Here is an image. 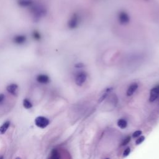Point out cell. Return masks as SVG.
I'll list each match as a JSON object with an SVG mask.
<instances>
[{"label": "cell", "instance_id": "d6986e66", "mask_svg": "<svg viewBox=\"0 0 159 159\" xmlns=\"http://www.w3.org/2000/svg\"><path fill=\"white\" fill-rule=\"evenodd\" d=\"M142 132L141 131H136V132L133 133L132 137H134V138H136V137H138L139 136L142 134Z\"/></svg>", "mask_w": 159, "mask_h": 159}, {"label": "cell", "instance_id": "5b68a950", "mask_svg": "<svg viewBox=\"0 0 159 159\" xmlns=\"http://www.w3.org/2000/svg\"><path fill=\"white\" fill-rule=\"evenodd\" d=\"M86 79V75L85 73H79L75 79V83L78 86H82L84 84Z\"/></svg>", "mask_w": 159, "mask_h": 159}, {"label": "cell", "instance_id": "44dd1931", "mask_svg": "<svg viewBox=\"0 0 159 159\" xmlns=\"http://www.w3.org/2000/svg\"><path fill=\"white\" fill-rule=\"evenodd\" d=\"M130 152H131V149H130L129 147H128L127 149H125V150L124 151V153H123L124 157L128 156V155H129V154H130Z\"/></svg>", "mask_w": 159, "mask_h": 159}, {"label": "cell", "instance_id": "e0dca14e", "mask_svg": "<svg viewBox=\"0 0 159 159\" xmlns=\"http://www.w3.org/2000/svg\"><path fill=\"white\" fill-rule=\"evenodd\" d=\"M33 37L34 39L37 40V41H39V40L41 39V35H40V34L38 32L34 31L33 32Z\"/></svg>", "mask_w": 159, "mask_h": 159}, {"label": "cell", "instance_id": "7402d4cb", "mask_svg": "<svg viewBox=\"0 0 159 159\" xmlns=\"http://www.w3.org/2000/svg\"><path fill=\"white\" fill-rule=\"evenodd\" d=\"M5 96L3 94H0V104L3 102V100H5Z\"/></svg>", "mask_w": 159, "mask_h": 159}, {"label": "cell", "instance_id": "ffe728a7", "mask_svg": "<svg viewBox=\"0 0 159 159\" xmlns=\"http://www.w3.org/2000/svg\"><path fill=\"white\" fill-rule=\"evenodd\" d=\"M130 140H131V137L129 136L128 137H126V138L124 139V140L123 141V142H122V144H121V146H124L126 145H127V144L129 142Z\"/></svg>", "mask_w": 159, "mask_h": 159}, {"label": "cell", "instance_id": "2e32d148", "mask_svg": "<svg viewBox=\"0 0 159 159\" xmlns=\"http://www.w3.org/2000/svg\"><path fill=\"white\" fill-rule=\"evenodd\" d=\"M120 20L122 23H127L128 22L129 19L126 15H122L120 17Z\"/></svg>", "mask_w": 159, "mask_h": 159}, {"label": "cell", "instance_id": "9c48e42d", "mask_svg": "<svg viewBox=\"0 0 159 159\" xmlns=\"http://www.w3.org/2000/svg\"><path fill=\"white\" fill-rule=\"evenodd\" d=\"M26 40V36L23 35H16L15 37L14 38V42L17 44H23L24 42H25Z\"/></svg>", "mask_w": 159, "mask_h": 159}, {"label": "cell", "instance_id": "6da1fadb", "mask_svg": "<svg viewBox=\"0 0 159 159\" xmlns=\"http://www.w3.org/2000/svg\"><path fill=\"white\" fill-rule=\"evenodd\" d=\"M29 8L32 16L36 21L41 19L42 17L45 16L47 13V10L44 6L39 3H34Z\"/></svg>", "mask_w": 159, "mask_h": 159}, {"label": "cell", "instance_id": "ac0fdd59", "mask_svg": "<svg viewBox=\"0 0 159 159\" xmlns=\"http://www.w3.org/2000/svg\"><path fill=\"white\" fill-rule=\"evenodd\" d=\"M145 140V137L144 136H141L140 137L139 139H137V140L136 141V145H139V144H141L142 142H144V140Z\"/></svg>", "mask_w": 159, "mask_h": 159}, {"label": "cell", "instance_id": "8fae6325", "mask_svg": "<svg viewBox=\"0 0 159 159\" xmlns=\"http://www.w3.org/2000/svg\"><path fill=\"white\" fill-rule=\"evenodd\" d=\"M118 126L121 129H125L128 126V122L124 119H121L118 121Z\"/></svg>", "mask_w": 159, "mask_h": 159}, {"label": "cell", "instance_id": "8992f818", "mask_svg": "<svg viewBox=\"0 0 159 159\" xmlns=\"http://www.w3.org/2000/svg\"><path fill=\"white\" fill-rule=\"evenodd\" d=\"M17 89H18V86L16 84H11L7 86L6 88L8 92L14 96L17 95Z\"/></svg>", "mask_w": 159, "mask_h": 159}, {"label": "cell", "instance_id": "7c38bea8", "mask_svg": "<svg viewBox=\"0 0 159 159\" xmlns=\"http://www.w3.org/2000/svg\"><path fill=\"white\" fill-rule=\"evenodd\" d=\"M50 158H53V159H59L60 158V155L59 152H58L57 150L56 149H53L52 152H51V155L50 157Z\"/></svg>", "mask_w": 159, "mask_h": 159}, {"label": "cell", "instance_id": "5bb4252c", "mask_svg": "<svg viewBox=\"0 0 159 159\" xmlns=\"http://www.w3.org/2000/svg\"><path fill=\"white\" fill-rule=\"evenodd\" d=\"M23 106L26 109L28 110L32 107V104L28 99H24L23 101Z\"/></svg>", "mask_w": 159, "mask_h": 159}, {"label": "cell", "instance_id": "52a82bcc", "mask_svg": "<svg viewBox=\"0 0 159 159\" xmlns=\"http://www.w3.org/2000/svg\"><path fill=\"white\" fill-rule=\"evenodd\" d=\"M37 81L42 84H47L50 81V78L46 75H39L37 77Z\"/></svg>", "mask_w": 159, "mask_h": 159}, {"label": "cell", "instance_id": "3957f363", "mask_svg": "<svg viewBox=\"0 0 159 159\" xmlns=\"http://www.w3.org/2000/svg\"><path fill=\"white\" fill-rule=\"evenodd\" d=\"M35 3L34 0H17V3L21 8H30Z\"/></svg>", "mask_w": 159, "mask_h": 159}, {"label": "cell", "instance_id": "603a6c76", "mask_svg": "<svg viewBox=\"0 0 159 159\" xmlns=\"http://www.w3.org/2000/svg\"><path fill=\"white\" fill-rule=\"evenodd\" d=\"M76 67H84V65L82 64V63H78V64H77V65H75Z\"/></svg>", "mask_w": 159, "mask_h": 159}, {"label": "cell", "instance_id": "4fadbf2b", "mask_svg": "<svg viewBox=\"0 0 159 159\" xmlns=\"http://www.w3.org/2000/svg\"><path fill=\"white\" fill-rule=\"evenodd\" d=\"M77 25V19L75 17L72 18V19L70 21L69 23H68V26H69V27L71 29H73L76 27Z\"/></svg>", "mask_w": 159, "mask_h": 159}, {"label": "cell", "instance_id": "30bf717a", "mask_svg": "<svg viewBox=\"0 0 159 159\" xmlns=\"http://www.w3.org/2000/svg\"><path fill=\"white\" fill-rule=\"evenodd\" d=\"M10 126V122L9 121L5 122L1 127H0V134H4L8 130V128Z\"/></svg>", "mask_w": 159, "mask_h": 159}, {"label": "cell", "instance_id": "7a4b0ae2", "mask_svg": "<svg viewBox=\"0 0 159 159\" xmlns=\"http://www.w3.org/2000/svg\"><path fill=\"white\" fill-rule=\"evenodd\" d=\"M49 119L43 116H39L36 118L35 119V124L40 128H45L49 124Z\"/></svg>", "mask_w": 159, "mask_h": 159}, {"label": "cell", "instance_id": "ba28073f", "mask_svg": "<svg viewBox=\"0 0 159 159\" xmlns=\"http://www.w3.org/2000/svg\"><path fill=\"white\" fill-rule=\"evenodd\" d=\"M138 88V84L136 83H134V84H131V86H129L128 91H127V95L128 96H132L134 92L136 91V90Z\"/></svg>", "mask_w": 159, "mask_h": 159}, {"label": "cell", "instance_id": "9a60e30c", "mask_svg": "<svg viewBox=\"0 0 159 159\" xmlns=\"http://www.w3.org/2000/svg\"><path fill=\"white\" fill-rule=\"evenodd\" d=\"M110 89H107L106 90V92L104 93L103 95L102 96V97L100 98V100H99V103H101L102 102H103V101L106 98V96H108V93L110 92Z\"/></svg>", "mask_w": 159, "mask_h": 159}, {"label": "cell", "instance_id": "277c9868", "mask_svg": "<svg viewBox=\"0 0 159 159\" xmlns=\"http://www.w3.org/2000/svg\"><path fill=\"white\" fill-rule=\"evenodd\" d=\"M159 96V86H156L151 90L150 93L149 101L150 102H154L157 100Z\"/></svg>", "mask_w": 159, "mask_h": 159}]
</instances>
